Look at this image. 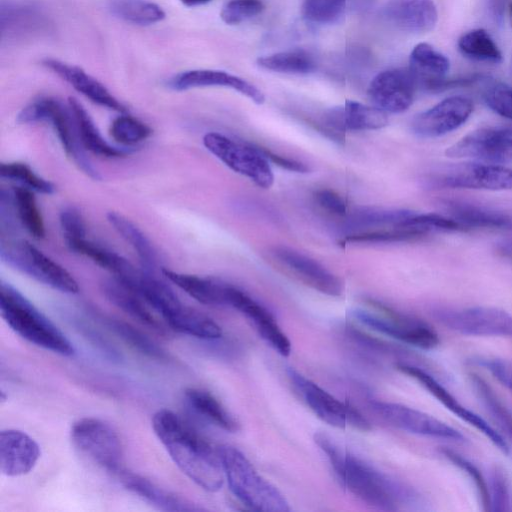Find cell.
<instances>
[{
	"instance_id": "60d3db41",
	"label": "cell",
	"mask_w": 512,
	"mask_h": 512,
	"mask_svg": "<svg viewBox=\"0 0 512 512\" xmlns=\"http://www.w3.org/2000/svg\"><path fill=\"white\" fill-rule=\"evenodd\" d=\"M108 327L125 343L138 352L154 359H167L166 351L133 325L115 318L104 319Z\"/></svg>"
},
{
	"instance_id": "603a6c76",
	"label": "cell",
	"mask_w": 512,
	"mask_h": 512,
	"mask_svg": "<svg viewBox=\"0 0 512 512\" xmlns=\"http://www.w3.org/2000/svg\"><path fill=\"white\" fill-rule=\"evenodd\" d=\"M382 14L392 26L410 33L429 32L438 21V11L433 0H389Z\"/></svg>"
},
{
	"instance_id": "d4e9b609",
	"label": "cell",
	"mask_w": 512,
	"mask_h": 512,
	"mask_svg": "<svg viewBox=\"0 0 512 512\" xmlns=\"http://www.w3.org/2000/svg\"><path fill=\"white\" fill-rule=\"evenodd\" d=\"M450 69L449 59L428 43L417 44L409 57V68L416 87L438 93Z\"/></svg>"
},
{
	"instance_id": "8d00e7d4",
	"label": "cell",
	"mask_w": 512,
	"mask_h": 512,
	"mask_svg": "<svg viewBox=\"0 0 512 512\" xmlns=\"http://www.w3.org/2000/svg\"><path fill=\"white\" fill-rule=\"evenodd\" d=\"M11 196L14 211L22 226L33 238L43 239L46 235L45 225L34 191L18 186L13 188Z\"/></svg>"
},
{
	"instance_id": "680465c9",
	"label": "cell",
	"mask_w": 512,
	"mask_h": 512,
	"mask_svg": "<svg viewBox=\"0 0 512 512\" xmlns=\"http://www.w3.org/2000/svg\"><path fill=\"white\" fill-rule=\"evenodd\" d=\"M185 6L195 7L209 3L211 0H180Z\"/></svg>"
},
{
	"instance_id": "44dd1931",
	"label": "cell",
	"mask_w": 512,
	"mask_h": 512,
	"mask_svg": "<svg viewBox=\"0 0 512 512\" xmlns=\"http://www.w3.org/2000/svg\"><path fill=\"white\" fill-rule=\"evenodd\" d=\"M287 374L318 418L336 428H345L348 425L349 403L340 402L332 394L292 367L287 369Z\"/></svg>"
},
{
	"instance_id": "74e56055",
	"label": "cell",
	"mask_w": 512,
	"mask_h": 512,
	"mask_svg": "<svg viewBox=\"0 0 512 512\" xmlns=\"http://www.w3.org/2000/svg\"><path fill=\"white\" fill-rule=\"evenodd\" d=\"M457 46L459 51L471 60L498 64L503 59L499 47L483 28L464 33L459 38Z\"/></svg>"
},
{
	"instance_id": "7a4b0ae2",
	"label": "cell",
	"mask_w": 512,
	"mask_h": 512,
	"mask_svg": "<svg viewBox=\"0 0 512 512\" xmlns=\"http://www.w3.org/2000/svg\"><path fill=\"white\" fill-rule=\"evenodd\" d=\"M153 430L175 465L202 489H221L224 472L217 452L178 414L158 410L152 418Z\"/></svg>"
},
{
	"instance_id": "681fc988",
	"label": "cell",
	"mask_w": 512,
	"mask_h": 512,
	"mask_svg": "<svg viewBox=\"0 0 512 512\" xmlns=\"http://www.w3.org/2000/svg\"><path fill=\"white\" fill-rule=\"evenodd\" d=\"M264 9L261 0H230L222 8L220 17L228 25H236L260 14Z\"/></svg>"
},
{
	"instance_id": "484cf974",
	"label": "cell",
	"mask_w": 512,
	"mask_h": 512,
	"mask_svg": "<svg viewBox=\"0 0 512 512\" xmlns=\"http://www.w3.org/2000/svg\"><path fill=\"white\" fill-rule=\"evenodd\" d=\"M130 492L163 511H201V507L177 494L166 490L151 480L127 469H121L115 475Z\"/></svg>"
},
{
	"instance_id": "7bdbcfd3",
	"label": "cell",
	"mask_w": 512,
	"mask_h": 512,
	"mask_svg": "<svg viewBox=\"0 0 512 512\" xmlns=\"http://www.w3.org/2000/svg\"><path fill=\"white\" fill-rule=\"evenodd\" d=\"M109 134L117 144L129 148L149 138L152 129L132 116L120 115L111 122Z\"/></svg>"
},
{
	"instance_id": "ab89813d",
	"label": "cell",
	"mask_w": 512,
	"mask_h": 512,
	"mask_svg": "<svg viewBox=\"0 0 512 512\" xmlns=\"http://www.w3.org/2000/svg\"><path fill=\"white\" fill-rule=\"evenodd\" d=\"M412 213L413 211L410 210H378L364 208L354 212L350 217L346 216V229H351L352 231L349 233L351 234L375 228L397 226Z\"/></svg>"
},
{
	"instance_id": "1f68e13d",
	"label": "cell",
	"mask_w": 512,
	"mask_h": 512,
	"mask_svg": "<svg viewBox=\"0 0 512 512\" xmlns=\"http://www.w3.org/2000/svg\"><path fill=\"white\" fill-rule=\"evenodd\" d=\"M107 220L119 235L134 249L142 268L154 272L157 266V253L148 237L131 220L115 211L107 213Z\"/></svg>"
},
{
	"instance_id": "d6986e66",
	"label": "cell",
	"mask_w": 512,
	"mask_h": 512,
	"mask_svg": "<svg viewBox=\"0 0 512 512\" xmlns=\"http://www.w3.org/2000/svg\"><path fill=\"white\" fill-rule=\"evenodd\" d=\"M272 254L283 267L314 290L329 296L342 294L341 279L315 259L287 246L275 247Z\"/></svg>"
},
{
	"instance_id": "f907efd6",
	"label": "cell",
	"mask_w": 512,
	"mask_h": 512,
	"mask_svg": "<svg viewBox=\"0 0 512 512\" xmlns=\"http://www.w3.org/2000/svg\"><path fill=\"white\" fill-rule=\"evenodd\" d=\"M59 222L66 245L86 237V224L77 208L71 206L63 208L59 214Z\"/></svg>"
},
{
	"instance_id": "c3c4849f",
	"label": "cell",
	"mask_w": 512,
	"mask_h": 512,
	"mask_svg": "<svg viewBox=\"0 0 512 512\" xmlns=\"http://www.w3.org/2000/svg\"><path fill=\"white\" fill-rule=\"evenodd\" d=\"M483 99L486 105L496 114L512 120L511 86L502 82H493L485 88Z\"/></svg>"
},
{
	"instance_id": "7402d4cb",
	"label": "cell",
	"mask_w": 512,
	"mask_h": 512,
	"mask_svg": "<svg viewBox=\"0 0 512 512\" xmlns=\"http://www.w3.org/2000/svg\"><path fill=\"white\" fill-rule=\"evenodd\" d=\"M38 443L23 431L2 430L0 433V470L3 475L17 477L29 473L40 457Z\"/></svg>"
},
{
	"instance_id": "f5cc1de1",
	"label": "cell",
	"mask_w": 512,
	"mask_h": 512,
	"mask_svg": "<svg viewBox=\"0 0 512 512\" xmlns=\"http://www.w3.org/2000/svg\"><path fill=\"white\" fill-rule=\"evenodd\" d=\"M316 203L326 212L337 217H346L348 207L344 199L331 189H319L314 193Z\"/></svg>"
},
{
	"instance_id": "9c48e42d",
	"label": "cell",
	"mask_w": 512,
	"mask_h": 512,
	"mask_svg": "<svg viewBox=\"0 0 512 512\" xmlns=\"http://www.w3.org/2000/svg\"><path fill=\"white\" fill-rule=\"evenodd\" d=\"M434 318L447 329L465 336L501 337L512 340V314L497 307H437Z\"/></svg>"
},
{
	"instance_id": "11a10c76",
	"label": "cell",
	"mask_w": 512,
	"mask_h": 512,
	"mask_svg": "<svg viewBox=\"0 0 512 512\" xmlns=\"http://www.w3.org/2000/svg\"><path fill=\"white\" fill-rule=\"evenodd\" d=\"M257 147L269 162L274 163L282 169L297 173H307L309 171V167L300 161L283 157L262 146L257 145Z\"/></svg>"
},
{
	"instance_id": "3957f363",
	"label": "cell",
	"mask_w": 512,
	"mask_h": 512,
	"mask_svg": "<svg viewBox=\"0 0 512 512\" xmlns=\"http://www.w3.org/2000/svg\"><path fill=\"white\" fill-rule=\"evenodd\" d=\"M0 311L11 329L28 342L63 356L74 354L75 348L66 335L23 294L3 281Z\"/></svg>"
},
{
	"instance_id": "52a82bcc",
	"label": "cell",
	"mask_w": 512,
	"mask_h": 512,
	"mask_svg": "<svg viewBox=\"0 0 512 512\" xmlns=\"http://www.w3.org/2000/svg\"><path fill=\"white\" fill-rule=\"evenodd\" d=\"M1 260L22 274L63 293L76 294L79 285L60 264L25 240H2Z\"/></svg>"
},
{
	"instance_id": "ba28073f",
	"label": "cell",
	"mask_w": 512,
	"mask_h": 512,
	"mask_svg": "<svg viewBox=\"0 0 512 512\" xmlns=\"http://www.w3.org/2000/svg\"><path fill=\"white\" fill-rule=\"evenodd\" d=\"M203 145L227 167L245 176L258 187L268 189L273 185L274 174L270 162L257 145L218 132L205 134Z\"/></svg>"
},
{
	"instance_id": "5bb4252c",
	"label": "cell",
	"mask_w": 512,
	"mask_h": 512,
	"mask_svg": "<svg viewBox=\"0 0 512 512\" xmlns=\"http://www.w3.org/2000/svg\"><path fill=\"white\" fill-rule=\"evenodd\" d=\"M387 124L388 116L385 111L376 106L347 100L342 106L326 110L318 126L326 136L342 142L347 131L376 130Z\"/></svg>"
},
{
	"instance_id": "6da1fadb",
	"label": "cell",
	"mask_w": 512,
	"mask_h": 512,
	"mask_svg": "<svg viewBox=\"0 0 512 512\" xmlns=\"http://www.w3.org/2000/svg\"><path fill=\"white\" fill-rule=\"evenodd\" d=\"M314 441L326 454L341 485L362 502L379 510L396 511L417 501L411 488L343 449L325 432H316Z\"/></svg>"
},
{
	"instance_id": "816d5d0a",
	"label": "cell",
	"mask_w": 512,
	"mask_h": 512,
	"mask_svg": "<svg viewBox=\"0 0 512 512\" xmlns=\"http://www.w3.org/2000/svg\"><path fill=\"white\" fill-rule=\"evenodd\" d=\"M473 362L486 369L501 385L512 393V365L499 358L480 357Z\"/></svg>"
},
{
	"instance_id": "f35d334b",
	"label": "cell",
	"mask_w": 512,
	"mask_h": 512,
	"mask_svg": "<svg viewBox=\"0 0 512 512\" xmlns=\"http://www.w3.org/2000/svg\"><path fill=\"white\" fill-rule=\"evenodd\" d=\"M260 67L287 74H308L316 69L314 57L304 49H292L260 57Z\"/></svg>"
},
{
	"instance_id": "4fadbf2b",
	"label": "cell",
	"mask_w": 512,
	"mask_h": 512,
	"mask_svg": "<svg viewBox=\"0 0 512 512\" xmlns=\"http://www.w3.org/2000/svg\"><path fill=\"white\" fill-rule=\"evenodd\" d=\"M433 185L453 189H512V169L494 163H460L437 175Z\"/></svg>"
},
{
	"instance_id": "cb8c5ba5",
	"label": "cell",
	"mask_w": 512,
	"mask_h": 512,
	"mask_svg": "<svg viewBox=\"0 0 512 512\" xmlns=\"http://www.w3.org/2000/svg\"><path fill=\"white\" fill-rule=\"evenodd\" d=\"M42 65L92 102L120 113L127 111L125 105L111 94L102 83L80 67L53 58L44 59Z\"/></svg>"
},
{
	"instance_id": "bcb514c9",
	"label": "cell",
	"mask_w": 512,
	"mask_h": 512,
	"mask_svg": "<svg viewBox=\"0 0 512 512\" xmlns=\"http://www.w3.org/2000/svg\"><path fill=\"white\" fill-rule=\"evenodd\" d=\"M441 453L453 465L462 470L471 481H473L483 506V510L489 511V487L480 469L469 459L451 449L444 448L441 450Z\"/></svg>"
},
{
	"instance_id": "e575fe53",
	"label": "cell",
	"mask_w": 512,
	"mask_h": 512,
	"mask_svg": "<svg viewBox=\"0 0 512 512\" xmlns=\"http://www.w3.org/2000/svg\"><path fill=\"white\" fill-rule=\"evenodd\" d=\"M430 233L425 229L413 225H397L375 228L371 230L347 234L340 240L342 244L348 243H394L417 241L427 237Z\"/></svg>"
},
{
	"instance_id": "db71d44e",
	"label": "cell",
	"mask_w": 512,
	"mask_h": 512,
	"mask_svg": "<svg viewBox=\"0 0 512 512\" xmlns=\"http://www.w3.org/2000/svg\"><path fill=\"white\" fill-rule=\"evenodd\" d=\"M484 162L502 165L512 163V135L500 139L491 149Z\"/></svg>"
},
{
	"instance_id": "ffe728a7",
	"label": "cell",
	"mask_w": 512,
	"mask_h": 512,
	"mask_svg": "<svg viewBox=\"0 0 512 512\" xmlns=\"http://www.w3.org/2000/svg\"><path fill=\"white\" fill-rule=\"evenodd\" d=\"M167 87L174 91H185L202 87H225L248 97L256 104H263L265 96L254 84L221 70L193 69L180 72L167 81Z\"/></svg>"
},
{
	"instance_id": "836d02e7",
	"label": "cell",
	"mask_w": 512,
	"mask_h": 512,
	"mask_svg": "<svg viewBox=\"0 0 512 512\" xmlns=\"http://www.w3.org/2000/svg\"><path fill=\"white\" fill-rule=\"evenodd\" d=\"M170 329L200 339L213 340L221 337V327L209 316L183 305L166 321Z\"/></svg>"
},
{
	"instance_id": "d590c367",
	"label": "cell",
	"mask_w": 512,
	"mask_h": 512,
	"mask_svg": "<svg viewBox=\"0 0 512 512\" xmlns=\"http://www.w3.org/2000/svg\"><path fill=\"white\" fill-rule=\"evenodd\" d=\"M107 7L118 19L134 25H153L165 18L162 7L149 0H108Z\"/></svg>"
},
{
	"instance_id": "f546056e",
	"label": "cell",
	"mask_w": 512,
	"mask_h": 512,
	"mask_svg": "<svg viewBox=\"0 0 512 512\" xmlns=\"http://www.w3.org/2000/svg\"><path fill=\"white\" fill-rule=\"evenodd\" d=\"M508 135H512V125L478 128L447 147L445 155L453 159L472 158L485 161L493 146Z\"/></svg>"
},
{
	"instance_id": "b9f144b4",
	"label": "cell",
	"mask_w": 512,
	"mask_h": 512,
	"mask_svg": "<svg viewBox=\"0 0 512 512\" xmlns=\"http://www.w3.org/2000/svg\"><path fill=\"white\" fill-rule=\"evenodd\" d=\"M471 384L498 425L512 440V414L501 402L490 385L479 375L470 374Z\"/></svg>"
},
{
	"instance_id": "d6a6232c",
	"label": "cell",
	"mask_w": 512,
	"mask_h": 512,
	"mask_svg": "<svg viewBox=\"0 0 512 512\" xmlns=\"http://www.w3.org/2000/svg\"><path fill=\"white\" fill-rule=\"evenodd\" d=\"M184 394L189 406L206 420L228 432L239 430V423L235 417L210 392L188 388Z\"/></svg>"
},
{
	"instance_id": "4dcf8cb0",
	"label": "cell",
	"mask_w": 512,
	"mask_h": 512,
	"mask_svg": "<svg viewBox=\"0 0 512 512\" xmlns=\"http://www.w3.org/2000/svg\"><path fill=\"white\" fill-rule=\"evenodd\" d=\"M164 276L196 301L211 306L226 305L228 283L192 274L162 270Z\"/></svg>"
},
{
	"instance_id": "f6af8a7d",
	"label": "cell",
	"mask_w": 512,
	"mask_h": 512,
	"mask_svg": "<svg viewBox=\"0 0 512 512\" xmlns=\"http://www.w3.org/2000/svg\"><path fill=\"white\" fill-rule=\"evenodd\" d=\"M347 0H303V17L314 24L337 22L343 15Z\"/></svg>"
},
{
	"instance_id": "e0dca14e",
	"label": "cell",
	"mask_w": 512,
	"mask_h": 512,
	"mask_svg": "<svg viewBox=\"0 0 512 512\" xmlns=\"http://www.w3.org/2000/svg\"><path fill=\"white\" fill-rule=\"evenodd\" d=\"M416 84L408 69L395 68L378 73L367 94L377 108L386 113H401L413 103Z\"/></svg>"
},
{
	"instance_id": "9f6ffc18",
	"label": "cell",
	"mask_w": 512,
	"mask_h": 512,
	"mask_svg": "<svg viewBox=\"0 0 512 512\" xmlns=\"http://www.w3.org/2000/svg\"><path fill=\"white\" fill-rule=\"evenodd\" d=\"M511 2L512 0H487L488 12L496 23L501 24L503 22L506 8L509 7Z\"/></svg>"
},
{
	"instance_id": "f1b7e54d",
	"label": "cell",
	"mask_w": 512,
	"mask_h": 512,
	"mask_svg": "<svg viewBox=\"0 0 512 512\" xmlns=\"http://www.w3.org/2000/svg\"><path fill=\"white\" fill-rule=\"evenodd\" d=\"M79 139L85 150L105 158H121L133 152L131 148L107 142L86 109L75 98L68 99Z\"/></svg>"
},
{
	"instance_id": "4316f807",
	"label": "cell",
	"mask_w": 512,
	"mask_h": 512,
	"mask_svg": "<svg viewBox=\"0 0 512 512\" xmlns=\"http://www.w3.org/2000/svg\"><path fill=\"white\" fill-rule=\"evenodd\" d=\"M442 204L446 215L460 223L466 231H512V215L503 211L454 199H446Z\"/></svg>"
},
{
	"instance_id": "7dc6e473",
	"label": "cell",
	"mask_w": 512,
	"mask_h": 512,
	"mask_svg": "<svg viewBox=\"0 0 512 512\" xmlns=\"http://www.w3.org/2000/svg\"><path fill=\"white\" fill-rule=\"evenodd\" d=\"M489 511H511V486L502 470L495 468L490 476Z\"/></svg>"
},
{
	"instance_id": "5b68a950",
	"label": "cell",
	"mask_w": 512,
	"mask_h": 512,
	"mask_svg": "<svg viewBox=\"0 0 512 512\" xmlns=\"http://www.w3.org/2000/svg\"><path fill=\"white\" fill-rule=\"evenodd\" d=\"M21 124L46 122L51 125L66 154L87 176L100 180L81 144L70 107L54 97H41L26 105L17 115Z\"/></svg>"
},
{
	"instance_id": "8fae6325",
	"label": "cell",
	"mask_w": 512,
	"mask_h": 512,
	"mask_svg": "<svg viewBox=\"0 0 512 512\" xmlns=\"http://www.w3.org/2000/svg\"><path fill=\"white\" fill-rule=\"evenodd\" d=\"M373 411L392 426L421 436L464 443L465 436L445 422L403 404L374 400Z\"/></svg>"
},
{
	"instance_id": "ac0fdd59",
	"label": "cell",
	"mask_w": 512,
	"mask_h": 512,
	"mask_svg": "<svg viewBox=\"0 0 512 512\" xmlns=\"http://www.w3.org/2000/svg\"><path fill=\"white\" fill-rule=\"evenodd\" d=\"M226 306L241 312L255 327L259 335L281 356H289L291 342L273 315L243 290L228 284Z\"/></svg>"
},
{
	"instance_id": "277c9868",
	"label": "cell",
	"mask_w": 512,
	"mask_h": 512,
	"mask_svg": "<svg viewBox=\"0 0 512 512\" xmlns=\"http://www.w3.org/2000/svg\"><path fill=\"white\" fill-rule=\"evenodd\" d=\"M217 452L231 492L244 505L264 512L291 510L285 496L257 472L240 450L230 445H221Z\"/></svg>"
},
{
	"instance_id": "9a60e30c",
	"label": "cell",
	"mask_w": 512,
	"mask_h": 512,
	"mask_svg": "<svg viewBox=\"0 0 512 512\" xmlns=\"http://www.w3.org/2000/svg\"><path fill=\"white\" fill-rule=\"evenodd\" d=\"M52 20L38 3L30 1L2 2L0 30L3 41H19L47 34Z\"/></svg>"
},
{
	"instance_id": "2e32d148",
	"label": "cell",
	"mask_w": 512,
	"mask_h": 512,
	"mask_svg": "<svg viewBox=\"0 0 512 512\" xmlns=\"http://www.w3.org/2000/svg\"><path fill=\"white\" fill-rule=\"evenodd\" d=\"M473 112V102L464 96H451L415 115L411 129L421 138H437L461 127Z\"/></svg>"
},
{
	"instance_id": "83f0119b",
	"label": "cell",
	"mask_w": 512,
	"mask_h": 512,
	"mask_svg": "<svg viewBox=\"0 0 512 512\" xmlns=\"http://www.w3.org/2000/svg\"><path fill=\"white\" fill-rule=\"evenodd\" d=\"M104 296L116 307L143 325L164 332L165 327L153 313V308L133 289L113 277L101 284Z\"/></svg>"
},
{
	"instance_id": "6f0895ef",
	"label": "cell",
	"mask_w": 512,
	"mask_h": 512,
	"mask_svg": "<svg viewBox=\"0 0 512 512\" xmlns=\"http://www.w3.org/2000/svg\"><path fill=\"white\" fill-rule=\"evenodd\" d=\"M496 253L503 259L512 263V242L499 243L496 246Z\"/></svg>"
},
{
	"instance_id": "91938a15",
	"label": "cell",
	"mask_w": 512,
	"mask_h": 512,
	"mask_svg": "<svg viewBox=\"0 0 512 512\" xmlns=\"http://www.w3.org/2000/svg\"><path fill=\"white\" fill-rule=\"evenodd\" d=\"M508 12H509V17H510L511 25H512V2L509 4Z\"/></svg>"
},
{
	"instance_id": "7c38bea8",
	"label": "cell",
	"mask_w": 512,
	"mask_h": 512,
	"mask_svg": "<svg viewBox=\"0 0 512 512\" xmlns=\"http://www.w3.org/2000/svg\"><path fill=\"white\" fill-rule=\"evenodd\" d=\"M396 369L415 379L438 402L455 416L482 433L498 450L508 455L510 447L505 438L485 419L461 404L435 377L427 371L407 363H397Z\"/></svg>"
},
{
	"instance_id": "30bf717a",
	"label": "cell",
	"mask_w": 512,
	"mask_h": 512,
	"mask_svg": "<svg viewBox=\"0 0 512 512\" xmlns=\"http://www.w3.org/2000/svg\"><path fill=\"white\" fill-rule=\"evenodd\" d=\"M70 434L75 447L103 469L116 475L124 468L120 437L107 422L82 418L73 424Z\"/></svg>"
},
{
	"instance_id": "ee69618b",
	"label": "cell",
	"mask_w": 512,
	"mask_h": 512,
	"mask_svg": "<svg viewBox=\"0 0 512 512\" xmlns=\"http://www.w3.org/2000/svg\"><path fill=\"white\" fill-rule=\"evenodd\" d=\"M0 175L34 192L47 195L55 192V187L50 181L39 176L29 165L22 162L1 163Z\"/></svg>"
},
{
	"instance_id": "8992f818",
	"label": "cell",
	"mask_w": 512,
	"mask_h": 512,
	"mask_svg": "<svg viewBox=\"0 0 512 512\" xmlns=\"http://www.w3.org/2000/svg\"><path fill=\"white\" fill-rule=\"evenodd\" d=\"M369 309L358 308L353 316L365 326L405 344L431 350L440 344L437 332L425 321L369 300Z\"/></svg>"
}]
</instances>
